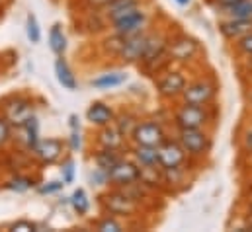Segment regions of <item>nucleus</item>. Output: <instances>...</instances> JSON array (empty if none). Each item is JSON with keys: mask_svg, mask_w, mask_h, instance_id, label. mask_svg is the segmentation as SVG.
<instances>
[{"mask_svg": "<svg viewBox=\"0 0 252 232\" xmlns=\"http://www.w3.org/2000/svg\"><path fill=\"white\" fill-rule=\"evenodd\" d=\"M100 207L108 215H114V217H120V219H127V217H135L139 213L141 203H137L131 197H127L120 187H112L110 191L100 195Z\"/></svg>", "mask_w": 252, "mask_h": 232, "instance_id": "1", "label": "nucleus"}, {"mask_svg": "<svg viewBox=\"0 0 252 232\" xmlns=\"http://www.w3.org/2000/svg\"><path fill=\"white\" fill-rule=\"evenodd\" d=\"M178 143L189 160H203L211 150V135L207 129H178Z\"/></svg>", "mask_w": 252, "mask_h": 232, "instance_id": "2", "label": "nucleus"}, {"mask_svg": "<svg viewBox=\"0 0 252 232\" xmlns=\"http://www.w3.org/2000/svg\"><path fill=\"white\" fill-rule=\"evenodd\" d=\"M211 106H195L182 102L174 112V125L176 129H205L211 123Z\"/></svg>", "mask_w": 252, "mask_h": 232, "instance_id": "3", "label": "nucleus"}, {"mask_svg": "<svg viewBox=\"0 0 252 232\" xmlns=\"http://www.w3.org/2000/svg\"><path fill=\"white\" fill-rule=\"evenodd\" d=\"M147 22H149L147 12L141 6H135L131 10H126L124 14H120L118 18L110 20V28H112L114 33L129 37V35H135V33L145 31Z\"/></svg>", "mask_w": 252, "mask_h": 232, "instance_id": "4", "label": "nucleus"}, {"mask_svg": "<svg viewBox=\"0 0 252 232\" xmlns=\"http://www.w3.org/2000/svg\"><path fill=\"white\" fill-rule=\"evenodd\" d=\"M133 145H145V146H160L166 141V131L160 121L157 119H145L139 121L129 137Z\"/></svg>", "mask_w": 252, "mask_h": 232, "instance_id": "5", "label": "nucleus"}, {"mask_svg": "<svg viewBox=\"0 0 252 232\" xmlns=\"http://www.w3.org/2000/svg\"><path fill=\"white\" fill-rule=\"evenodd\" d=\"M217 96V84L211 78H199L188 82L180 100L186 104H195V106H211Z\"/></svg>", "mask_w": 252, "mask_h": 232, "instance_id": "6", "label": "nucleus"}, {"mask_svg": "<svg viewBox=\"0 0 252 232\" xmlns=\"http://www.w3.org/2000/svg\"><path fill=\"white\" fill-rule=\"evenodd\" d=\"M2 116L8 119L12 129L24 125L32 116H35V106L26 96H12L2 102Z\"/></svg>", "mask_w": 252, "mask_h": 232, "instance_id": "7", "label": "nucleus"}, {"mask_svg": "<svg viewBox=\"0 0 252 232\" xmlns=\"http://www.w3.org/2000/svg\"><path fill=\"white\" fill-rule=\"evenodd\" d=\"M189 158L186 150L182 148V145L178 143V139H168L158 146V166L162 170H170V168H180V166H188Z\"/></svg>", "mask_w": 252, "mask_h": 232, "instance_id": "8", "label": "nucleus"}, {"mask_svg": "<svg viewBox=\"0 0 252 232\" xmlns=\"http://www.w3.org/2000/svg\"><path fill=\"white\" fill-rule=\"evenodd\" d=\"M199 53V45L189 35H174L168 37L166 45V57L174 62H189L191 58Z\"/></svg>", "mask_w": 252, "mask_h": 232, "instance_id": "9", "label": "nucleus"}, {"mask_svg": "<svg viewBox=\"0 0 252 232\" xmlns=\"http://www.w3.org/2000/svg\"><path fill=\"white\" fill-rule=\"evenodd\" d=\"M139 177H141V166H139L133 158L124 156V158L108 172V183H110V187H124V185L139 181Z\"/></svg>", "mask_w": 252, "mask_h": 232, "instance_id": "10", "label": "nucleus"}, {"mask_svg": "<svg viewBox=\"0 0 252 232\" xmlns=\"http://www.w3.org/2000/svg\"><path fill=\"white\" fill-rule=\"evenodd\" d=\"M188 78L182 70H166L157 82V92L162 100H176L182 96Z\"/></svg>", "mask_w": 252, "mask_h": 232, "instance_id": "11", "label": "nucleus"}, {"mask_svg": "<svg viewBox=\"0 0 252 232\" xmlns=\"http://www.w3.org/2000/svg\"><path fill=\"white\" fill-rule=\"evenodd\" d=\"M64 146L66 145H64L63 141L61 139H55V137H51V139H39V143L32 150V154H33V158L41 166H51V164H55V162H59L63 158Z\"/></svg>", "mask_w": 252, "mask_h": 232, "instance_id": "12", "label": "nucleus"}, {"mask_svg": "<svg viewBox=\"0 0 252 232\" xmlns=\"http://www.w3.org/2000/svg\"><path fill=\"white\" fill-rule=\"evenodd\" d=\"M145 47H147V33L145 31L135 33V35H129V37H126V43H124L120 55L116 58H120L126 64L141 62L143 53H145Z\"/></svg>", "mask_w": 252, "mask_h": 232, "instance_id": "13", "label": "nucleus"}, {"mask_svg": "<svg viewBox=\"0 0 252 232\" xmlns=\"http://www.w3.org/2000/svg\"><path fill=\"white\" fill-rule=\"evenodd\" d=\"M12 139H18V143L24 146V150L32 152L39 143V119L32 116L24 125L16 127V137H12Z\"/></svg>", "mask_w": 252, "mask_h": 232, "instance_id": "14", "label": "nucleus"}, {"mask_svg": "<svg viewBox=\"0 0 252 232\" xmlns=\"http://www.w3.org/2000/svg\"><path fill=\"white\" fill-rule=\"evenodd\" d=\"M166 45H168V37L162 35V33H147V47H145V53L141 62L147 66V64H153L157 60L166 57Z\"/></svg>", "mask_w": 252, "mask_h": 232, "instance_id": "15", "label": "nucleus"}, {"mask_svg": "<svg viewBox=\"0 0 252 232\" xmlns=\"http://www.w3.org/2000/svg\"><path fill=\"white\" fill-rule=\"evenodd\" d=\"M126 137L122 135V131L116 127V123L100 127L96 133V145L100 148H116V150H124L126 146Z\"/></svg>", "mask_w": 252, "mask_h": 232, "instance_id": "16", "label": "nucleus"}, {"mask_svg": "<svg viewBox=\"0 0 252 232\" xmlns=\"http://www.w3.org/2000/svg\"><path fill=\"white\" fill-rule=\"evenodd\" d=\"M86 121L92 125V127H106V125H112L116 121V112L114 108H110L108 104L104 102H92L86 110Z\"/></svg>", "mask_w": 252, "mask_h": 232, "instance_id": "17", "label": "nucleus"}, {"mask_svg": "<svg viewBox=\"0 0 252 232\" xmlns=\"http://www.w3.org/2000/svg\"><path fill=\"white\" fill-rule=\"evenodd\" d=\"M252 31V20H221L219 22V33L227 39V41H237L243 35Z\"/></svg>", "mask_w": 252, "mask_h": 232, "instance_id": "18", "label": "nucleus"}, {"mask_svg": "<svg viewBox=\"0 0 252 232\" xmlns=\"http://www.w3.org/2000/svg\"><path fill=\"white\" fill-rule=\"evenodd\" d=\"M124 156H126L124 150H116V148H100V146H98V150L92 154V162H94L96 168L110 172V170H112Z\"/></svg>", "mask_w": 252, "mask_h": 232, "instance_id": "19", "label": "nucleus"}, {"mask_svg": "<svg viewBox=\"0 0 252 232\" xmlns=\"http://www.w3.org/2000/svg\"><path fill=\"white\" fill-rule=\"evenodd\" d=\"M127 82V72L124 70H110L104 72L96 78L90 80V86L96 90H112V88H120Z\"/></svg>", "mask_w": 252, "mask_h": 232, "instance_id": "20", "label": "nucleus"}, {"mask_svg": "<svg viewBox=\"0 0 252 232\" xmlns=\"http://www.w3.org/2000/svg\"><path fill=\"white\" fill-rule=\"evenodd\" d=\"M131 158L141 168H153L158 166V146H145V145H133Z\"/></svg>", "mask_w": 252, "mask_h": 232, "instance_id": "21", "label": "nucleus"}, {"mask_svg": "<svg viewBox=\"0 0 252 232\" xmlns=\"http://www.w3.org/2000/svg\"><path fill=\"white\" fill-rule=\"evenodd\" d=\"M55 76H57V82L63 86L64 90L74 92L78 88V80H76L72 68L68 66V62L63 58V55L55 58Z\"/></svg>", "mask_w": 252, "mask_h": 232, "instance_id": "22", "label": "nucleus"}, {"mask_svg": "<svg viewBox=\"0 0 252 232\" xmlns=\"http://www.w3.org/2000/svg\"><path fill=\"white\" fill-rule=\"evenodd\" d=\"M68 203H70L72 211H74L78 217L88 215V211H90V207H92L90 197H88V193H86V189H84V187L74 189V191H72V195L68 197Z\"/></svg>", "mask_w": 252, "mask_h": 232, "instance_id": "23", "label": "nucleus"}, {"mask_svg": "<svg viewBox=\"0 0 252 232\" xmlns=\"http://www.w3.org/2000/svg\"><path fill=\"white\" fill-rule=\"evenodd\" d=\"M135 6H141V0H110V2L104 6L102 14H104L106 20L110 22V20L118 18L120 14H124L126 10H131V8H135Z\"/></svg>", "mask_w": 252, "mask_h": 232, "instance_id": "24", "label": "nucleus"}, {"mask_svg": "<svg viewBox=\"0 0 252 232\" xmlns=\"http://www.w3.org/2000/svg\"><path fill=\"white\" fill-rule=\"evenodd\" d=\"M219 12L231 20H252V0H241V2H237L229 8H223Z\"/></svg>", "mask_w": 252, "mask_h": 232, "instance_id": "25", "label": "nucleus"}, {"mask_svg": "<svg viewBox=\"0 0 252 232\" xmlns=\"http://www.w3.org/2000/svg\"><path fill=\"white\" fill-rule=\"evenodd\" d=\"M49 49H51L57 57L64 55V51H66V35H64L61 24H55V26L49 29Z\"/></svg>", "mask_w": 252, "mask_h": 232, "instance_id": "26", "label": "nucleus"}, {"mask_svg": "<svg viewBox=\"0 0 252 232\" xmlns=\"http://www.w3.org/2000/svg\"><path fill=\"white\" fill-rule=\"evenodd\" d=\"M94 229L100 232H122L124 231V223L120 221V217L104 213V217L94 223Z\"/></svg>", "mask_w": 252, "mask_h": 232, "instance_id": "27", "label": "nucleus"}, {"mask_svg": "<svg viewBox=\"0 0 252 232\" xmlns=\"http://www.w3.org/2000/svg\"><path fill=\"white\" fill-rule=\"evenodd\" d=\"M116 127L122 131V135L126 137V139H129L131 137V133H133V129H135V125L139 123V119H137V116H133L131 112H124L122 116H116Z\"/></svg>", "mask_w": 252, "mask_h": 232, "instance_id": "28", "label": "nucleus"}, {"mask_svg": "<svg viewBox=\"0 0 252 232\" xmlns=\"http://www.w3.org/2000/svg\"><path fill=\"white\" fill-rule=\"evenodd\" d=\"M124 43H126V37H124V35H118V33L112 31V35L106 37V39L102 41V49H104L106 55L118 57L120 51H122V47H124Z\"/></svg>", "mask_w": 252, "mask_h": 232, "instance_id": "29", "label": "nucleus"}, {"mask_svg": "<svg viewBox=\"0 0 252 232\" xmlns=\"http://www.w3.org/2000/svg\"><path fill=\"white\" fill-rule=\"evenodd\" d=\"M4 185H6V189H10V191L26 193L28 189H32V187L35 185V181H33L32 177H28V175H14V177H10Z\"/></svg>", "mask_w": 252, "mask_h": 232, "instance_id": "30", "label": "nucleus"}, {"mask_svg": "<svg viewBox=\"0 0 252 232\" xmlns=\"http://www.w3.org/2000/svg\"><path fill=\"white\" fill-rule=\"evenodd\" d=\"M26 35L32 45H37L41 41V28L33 14H28V18H26Z\"/></svg>", "mask_w": 252, "mask_h": 232, "instance_id": "31", "label": "nucleus"}, {"mask_svg": "<svg viewBox=\"0 0 252 232\" xmlns=\"http://www.w3.org/2000/svg\"><path fill=\"white\" fill-rule=\"evenodd\" d=\"M88 181H90V185L92 187H110V183H108V172L106 170H100V168H92L90 170V174H88Z\"/></svg>", "mask_w": 252, "mask_h": 232, "instance_id": "32", "label": "nucleus"}, {"mask_svg": "<svg viewBox=\"0 0 252 232\" xmlns=\"http://www.w3.org/2000/svg\"><path fill=\"white\" fill-rule=\"evenodd\" d=\"M12 125L8 123V119L4 116H0V150L6 148L12 143Z\"/></svg>", "mask_w": 252, "mask_h": 232, "instance_id": "33", "label": "nucleus"}, {"mask_svg": "<svg viewBox=\"0 0 252 232\" xmlns=\"http://www.w3.org/2000/svg\"><path fill=\"white\" fill-rule=\"evenodd\" d=\"M66 146H68V150H70L72 154H76V152L82 150V146H84V139H82L80 129H78V131H70V135H68V139H66Z\"/></svg>", "mask_w": 252, "mask_h": 232, "instance_id": "34", "label": "nucleus"}, {"mask_svg": "<svg viewBox=\"0 0 252 232\" xmlns=\"http://www.w3.org/2000/svg\"><path fill=\"white\" fill-rule=\"evenodd\" d=\"M235 51H237L239 55H245V57L252 55V31L235 41Z\"/></svg>", "mask_w": 252, "mask_h": 232, "instance_id": "35", "label": "nucleus"}, {"mask_svg": "<svg viewBox=\"0 0 252 232\" xmlns=\"http://www.w3.org/2000/svg\"><path fill=\"white\" fill-rule=\"evenodd\" d=\"M64 187L63 179H53V181H45L37 187V193L39 195H51V193H57Z\"/></svg>", "mask_w": 252, "mask_h": 232, "instance_id": "36", "label": "nucleus"}, {"mask_svg": "<svg viewBox=\"0 0 252 232\" xmlns=\"http://www.w3.org/2000/svg\"><path fill=\"white\" fill-rule=\"evenodd\" d=\"M61 179H63L64 185L74 181V160L72 158L63 160V164H61Z\"/></svg>", "mask_w": 252, "mask_h": 232, "instance_id": "37", "label": "nucleus"}, {"mask_svg": "<svg viewBox=\"0 0 252 232\" xmlns=\"http://www.w3.org/2000/svg\"><path fill=\"white\" fill-rule=\"evenodd\" d=\"M39 229L35 223H32V221H28V219H20V221H16V223H12L10 227H8V231L12 232H35Z\"/></svg>", "mask_w": 252, "mask_h": 232, "instance_id": "38", "label": "nucleus"}, {"mask_svg": "<svg viewBox=\"0 0 252 232\" xmlns=\"http://www.w3.org/2000/svg\"><path fill=\"white\" fill-rule=\"evenodd\" d=\"M241 141H243V150L252 154V125L243 133V139Z\"/></svg>", "mask_w": 252, "mask_h": 232, "instance_id": "39", "label": "nucleus"}, {"mask_svg": "<svg viewBox=\"0 0 252 232\" xmlns=\"http://www.w3.org/2000/svg\"><path fill=\"white\" fill-rule=\"evenodd\" d=\"M217 10H223V8H229V6H233V4H237V2H241V0H209Z\"/></svg>", "mask_w": 252, "mask_h": 232, "instance_id": "40", "label": "nucleus"}, {"mask_svg": "<svg viewBox=\"0 0 252 232\" xmlns=\"http://www.w3.org/2000/svg\"><path fill=\"white\" fill-rule=\"evenodd\" d=\"M84 2H86V6L92 8V10H104V6H106L110 0H84Z\"/></svg>", "mask_w": 252, "mask_h": 232, "instance_id": "41", "label": "nucleus"}, {"mask_svg": "<svg viewBox=\"0 0 252 232\" xmlns=\"http://www.w3.org/2000/svg\"><path fill=\"white\" fill-rule=\"evenodd\" d=\"M68 127H70V131H78L80 129V119H78V116H68Z\"/></svg>", "mask_w": 252, "mask_h": 232, "instance_id": "42", "label": "nucleus"}, {"mask_svg": "<svg viewBox=\"0 0 252 232\" xmlns=\"http://www.w3.org/2000/svg\"><path fill=\"white\" fill-rule=\"evenodd\" d=\"M241 231H252V215H251V219L247 221V225H245V227H243Z\"/></svg>", "mask_w": 252, "mask_h": 232, "instance_id": "43", "label": "nucleus"}, {"mask_svg": "<svg viewBox=\"0 0 252 232\" xmlns=\"http://www.w3.org/2000/svg\"><path fill=\"white\" fill-rule=\"evenodd\" d=\"M178 6H189L191 4V0H174Z\"/></svg>", "mask_w": 252, "mask_h": 232, "instance_id": "44", "label": "nucleus"}, {"mask_svg": "<svg viewBox=\"0 0 252 232\" xmlns=\"http://www.w3.org/2000/svg\"><path fill=\"white\" fill-rule=\"evenodd\" d=\"M249 213L252 215V199H251V203H249Z\"/></svg>", "mask_w": 252, "mask_h": 232, "instance_id": "45", "label": "nucleus"}, {"mask_svg": "<svg viewBox=\"0 0 252 232\" xmlns=\"http://www.w3.org/2000/svg\"><path fill=\"white\" fill-rule=\"evenodd\" d=\"M249 104H251V106H252V92H251V94H249Z\"/></svg>", "mask_w": 252, "mask_h": 232, "instance_id": "46", "label": "nucleus"}, {"mask_svg": "<svg viewBox=\"0 0 252 232\" xmlns=\"http://www.w3.org/2000/svg\"><path fill=\"white\" fill-rule=\"evenodd\" d=\"M251 162H252V158H251Z\"/></svg>", "mask_w": 252, "mask_h": 232, "instance_id": "47", "label": "nucleus"}, {"mask_svg": "<svg viewBox=\"0 0 252 232\" xmlns=\"http://www.w3.org/2000/svg\"><path fill=\"white\" fill-rule=\"evenodd\" d=\"M0 12H2V10H0Z\"/></svg>", "mask_w": 252, "mask_h": 232, "instance_id": "48", "label": "nucleus"}, {"mask_svg": "<svg viewBox=\"0 0 252 232\" xmlns=\"http://www.w3.org/2000/svg\"><path fill=\"white\" fill-rule=\"evenodd\" d=\"M0 2H2V0H0Z\"/></svg>", "mask_w": 252, "mask_h": 232, "instance_id": "49", "label": "nucleus"}]
</instances>
